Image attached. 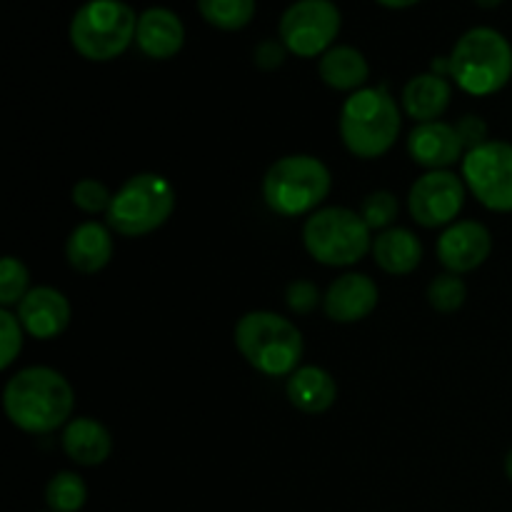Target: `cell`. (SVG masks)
<instances>
[{"label": "cell", "mask_w": 512, "mask_h": 512, "mask_svg": "<svg viewBox=\"0 0 512 512\" xmlns=\"http://www.w3.org/2000/svg\"><path fill=\"white\" fill-rule=\"evenodd\" d=\"M3 410L20 433L48 435L63 430L73 420L75 390L60 370L28 365L5 383Z\"/></svg>", "instance_id": "cell-1"}, {"label": "cell", "mask_w": 512, "mask_h": 512, "mask_svg": "<svg viewBox=\"0 0 512 512\" xmlns=\"http://www.w3.org/2000/svg\"><path fill=\"white\" fill-rule=\"evenodd\" d=\"M135 45L153 60H170L183 50L185 25L175 10L165 5H150L138 15Z\"/></svg>", "instance_id": "cell-16"}, {"label": "cell", "mask_w": 512, "mask_h": 512, "mask_svg": "<svg viewBox=\"0 0 512 512\" xmlns=\"http://www.w3.org/2000/svg\"><path fill=\"white\" fill-rule=\"evenodd\" d=\"M468 193L493 213H512V143L488 140L468 150L460 163Z\"/></svg>", "instance_id": "cell-9"}, {"label": "cell", "mask_w": 512, "mask_h": 512, "mask_svg": "<svg viewBox=\"0 0 512 512\" xmlns=\"http://www.w3.org/2000/svg\"><path fill=\"white\" fill-rule=\"evenodd\" d=\"M380 5H385V8H395V10H400V8H410V5H415V3H420V0H378Z\"/></svg>", "instance_id": "cell-33"}, {"label": "cell", "mask_w": 512, "mask_h": 512, "mask_svg": "<svg viewBox=\"0 0 512 512\" xmlns=\"http://www.w3.org/2000/svg\"><path fill=\"white\" fill-rule=\"evenodd\" d=\"M505 475H508V480L512 483V448L508 450V455H505Z\"/></svg>", "instance_id": "cell-34"}, {"label": "cell", "mask_w": 512, "mask_h": 512, "mask_svg": "<svg viewBox=\"0 0 512 512\" xmlns=\"http://www.w3.org/2000/svg\"><path fill=\"white\" fill-rule=\"evenodd\" d=\"M25 330L15 310L0 308V370H10L18 355L23 353Z\"/></svg>", "instance_id": "cell-29"}, {"label": "cell", "mask_w": 512, "mask_h": 512, "mask_svg": "<svg viewBox=\"0 0 512 512\" xmlns=\"http://www.w3.org/2000/svg\"><path fill=\"white\" fill-rule=\"evenodd\" d=\"M15 315L30 338L55 340L68 330L73 308L63 290L53 285H38V288H30V293L20 300Z\"/></svg>", "instance_id": "cell-14"}, {"label": "cell", "mask_w": 512, "mask_h": 512, "mask_svg": "<svg viewBox=\"0 0 512 512\" xmlns=\"http://www.w3.org/2000/svg\"><path fill=\"white\" fill-rule=\"evenodd\" d=\"M450 78L463 93L488 98L512 78V45L500 30L475 25L455 40L448 55Z\"/></svg>", "instance_id": "cell-4"}, {"label": "cell", "mask_w": 512, "mask_h": 512, "mask_svg": "<svg viewBox=\"0 0 512 512\" xmlns=\"http://www.w3.org/2000/svg\"><path fill=\"white\" fill-rule=\"evenodd\" d=\"M285 395L290 405L305 415H323L338 400V383L320 365H300L285 378Z\"/></svg>", "instance_id": "cell-20"}, {"label": "cell", "mask_w": 512, "mask_h": 512, "mask_svg": "<svg viewBox=\"0 0 512 512\" xmlns=\"http://www.w3.org/2000/svg\"><path fill=\"white\" fill-rule=\"evenodd\" d=\"M370 255L383 273L403 278V275L415 273L423 263V243L410 228L395 225L383 233H375Z\"/></svg>", "instance_id": "cell-21"}, {"label": "cell", "mask_w": 512, "mask_h": 512, "mask_svg": "<svg viewBox=\"0 0 512 512\" xmlns=\"http://www.w3.org/2000/svg\"><path fill=\"white\" fill-rule=\"evenodd\" d=\"M175 205H178V190L165 175H130L113 193L105 223L115 235L145 238L173 218Z\"/></svg>", "instance_id": "cell-6"}, {"label": "cell", "mask_w": 512, "mask_h": 512, "mask_svg": "<svg viewBox=\"0 0 512 512\" xmlns=\"http://www.w3.org/2000/svg\"><path fill=\"white\" fill-rule=\"evenodd\" d=\"M425 298H428L430 308H433L435 313L453 315L458 313L465 305V300H468V285H465L463 275L440 273L430 280L428 290H425Z\"/></svg>", "instance_id": "cell-25"}, {"label": "cell", "mask_w": 512, "mask_h": 512, "mask_svg": "<svg viewBox=\"0 0 512 512\" xmlns=\"http://www.w3.org/2000/svg\"><path fill=\"white\" fill-rule=\"evenodd\" d=\"M88 503V485L73 470H60L45 485V505L50 512H80Z\"/></svg>", "instance_id": "cell-23"}, {"label": "cell", "mask_w": 512, "mask_h": 512, "mask_svg": "<svg viewBox=\"0 0 512 512\" xmlns=\"http://www.w3.org/2000/svg\"><path fill=\"white\" fill-rule=\"evenodd\" d=\"M340 28L343 15L333 0H293L278 23L280 40L298 58H320L333 48Z\"/></svg>", "instance_id": "cell-10"}, {"label": "cell", "mask_w": 512, "mask_h": 512, "mask_svg": "<svg viewBox=\"0 0 512 512\" xmlns=\"http://www.w3.org/2000/svg\"><path fill=\"white\" fill-rule=\"evenodd\" d=\"M258 0H198L205 23L218 30H240L255 18Z\"/></svg>", "instance_id": "cell-24"}, {"label": "cell", "mask_w": 512, "mask_h": 512, "mask_svg": "<svg viewBox=\"0 0 512 512\" xmlns=\"http://www.w3.org/2000/svg\"><path fill=\"white\" fill-rule=\"evenodd\" d=\"M48 512H50V510H48Z\"/></svg>", "instance_id": "cell-36"}, {"label": "cell", "mask_w": 512, "mask_h": 512, "mask_svg": "<svg viewBox=\"0 0 512 512\" xmlns=\"http://www.w3.org/2000/svg\"><path fill=\"white\" fill-rule=\"evenodd\" d=\"M330 190V168L308 153L283 155L263 175V200L280 218H308L323 208Z\"/></svg>", "instance_id": "cell-5"}, {"label": "cell", "mask_w": 512, "mask_h": 512, "mask_svg": "<svg viewBox=\"0 0 512 512\" xmlns=\"http://www.w3.org/2000/svg\"><path fill=\"white\" fill-rule=\"evenodd\" d=\"M358 213L363 215L373 233H383V230L395 228V220L400 215V200L390 190H373L363 198Z\"/></svg>", "instance_id": "cell-27"}, {"label": "cell", "mask_w": 512, "mask_h": 512, "mask_svg": "<svg viewBox=\"0 0 512 512\" xmlns=\"http://www.w3.org/2000/svg\"><path fill=\"white\" fill-rule=\"evenodd\" d=\"M453 100V85L445 75L433 73H418L403 85L400 93V108H403L405 118L418 123H430V120H440L445 110L450 108Z\"/></svg>", "instance_id": "cell-19"}, {"label": "cell", "mask_w": 512, "mask_h": 512, "mask_svg": "<svg viewBox=\"0 0 512 512\" xmlns=\"http://www.w3.org/2000/svg\"><path fill=\"white\" fill-rule=\"evenodd\" d=\"M135 30L138 13L125 0H85L70 18L68 38L80 58L108 63L135 43Z\"/></svg>", "instance_id": "cell-8"}, {"label": "cell", "mask_w": 512, "mask_h": 512, "mask_svg": "<svg viewBox=\"0 0 512 512\" xmlns=\"http://www.w3.org/2000/svg\"><path fill=\"white\" fill-rule=\"evenodd\" d=\"M285 305L293 315H313L315 310L323 308V293L313 280L298 278L285 288Z\"/></svg>", "instance_id": "cell-30"}, {"label": "cell", "mask_w": 512, "mask_h": 512, "mask_svg": "<svg viewBox=\"0 0 512 512\" xmlns=\"http://www.w3.org/2000/svg\"><path fill=\"white\" fill-rule=\"evenodd\" d=\"M493 253V233L480 220H455L453 225L443 228L438 243H435V255L443 265L445 273L465 275L478 270L480 265L488 263Z\"/></svg>", "instance_id": "cell-12"}, {"label": "cell", "mask_w": 512, "mask_h": 512, "mask_svg": "<svg viewBox=\"0 0 512 512\" xmlns=\"http://www.w3.org/2000/svg\"><path fill=\"white\" fill-rule=\"evenodd\" d=\"M108 223L100 220H83L70 230L65 240V260L80 275H95L105 270L113 260L115 240Z\"/></svg>", "instance_id": "cell-17"}, {"label": "cell", "mask_w": 512, "mask_h": 512, "mask_svg": "<svg viewBox=\"0 0 512 512\" xmlns=\"http://www.w3.org/2000/svg\"><path fill=\"white\" fill-rule=\"evenodd\" d=\"M30 293V270L15 255L0 260V308H18L20 300Z\"/></svg>", "instance_id": "cell-26"}, {"label": "cell", "mask_w": 512, "mask_h": 512, "mask_svg": "<svg viewBox=\"0 0 512 512\" xmlns=\"http://www.w3.org/2000/svg\"><path fill=\"white\" fill-rule=\"evenodd\" d=\"M373 230L363 215L343 205H323L303 223V248L325 268H353L373 250Z\"/></svg>", "instance_id": "cell-7"}, {"label": "cell", "mask_w": 512, "mask_h": 512, "mask_svg": "<svg viewBox=\"0 0 512 512\" xmlns=\"http://www.w3.org/2000/svg\"><path fill=\"white\" fill-rule=\"evenodd\" d=\"M240 358L265 378H288L300 368L305 340L298 325L273 310H250L233 328Z\"/></svg>", "instance_id": "cell-3"}, {"label": "cell", "mask_w": 512, "mask_h": 512, "mask_svg": "<svg viewBox=\"0 0 512 512\" xmlns=\"http://www.w3.org/2000/svg\"><path fill=\"white\" fill-rule=\"evenodd\" d=\"M60 448L70 463L80 468H98L113 455V435L100 420L78 415L60 430Z\"/></svg>", "instance_id": "cell-18"}, {"label": "cell", "mask_w": 512, "mask_h": 512, "mask_svg": "<svg viewBox=\"0 0 512 512\" xmlns=\"http://www.w3.org/2000/svg\"><path fill=\"white\" fill-rule=\"evenodd\" d=\"M405 148H408L410 160L425 170H450L465 158V145L458 128L445 120L415 125L405 140Z\"/></svg>", "instance_id": "cell-15"}, {"label": "cell", "mask_w": 512, "mask_h": 512, "mask_svg": "<svg viewBox=\"0 0 512 512\" xmlns=\"http://www.w3.org/2000/svg\"><path fill=\"white\" fill-rule=\"evenodd\" d=\"M468 200L463 178L453 170H425L408 190V213L420 228H448Z\"/></svg>", "instance_id": "cell-11"}, {"label": "cell", "mask_w": 512, "mask_h": 512, "mask_svg": "<svg viewBox=\"0 0 512 512\" xmlns=\"http://www.w3.org/2000/svg\"><path fill=\"white\" fill-rule=\"evenodd\" d=\"M285 55H288V48L283 45V40H263V43L255 45L253 50V58H255V65H258L260 70H275L280 68V65L285 63Z\"/></svg>", "instance_id": "cell-32"}, {"label": "cell", "mask_w": 512, "mask_h": 512, "mask_svg": "<svg viewBox=\"0 0 512 512\" xmlns=\"http://www.w3.org/2000/svg\"><path fill=\"white\" fill-rule=\"evenodd\" d=\"M403 115V108L385 85H365L350 93L340 108V140L355 158L378 160L398 143Z\"/></svg>", "instance_id": "cell-2"}, {"label": "cell", "mask_w": 512, "mask_h": 512, "mask_svg": "<svg viewBox=\"0 0 512 512\" xmlns=\"http://www.w3.org/2000/svg\"><path fill=\"white\" fill-rule=\"evenodd\" d=\"M475 3H478L480 8H498V5L503 3V0H475Z\"/></svg>", "instance_id": "cell-35"}, {"label": "cell", "mask_w": 512, "mask_h": 512, "mask_svg": "<svg viewBox=\"0 0 512 512\" xmlns=\"http://www.w3.org/2000/svg\"><path fill=\"white\" fill-rule=\"evenodd\" d=\"M70 200H73L75 208L85 215H100L108 213L110 200H113V193L108 190V185L100 183L95 178H80L78 183L70 190Z\"/></svg>", "instance_id": "cell-28"}, {"label": "cell", "mask_w": 512, "mask_h": 512, "mask_svg": "<svg viewBox=\"0 0 512 512\" xmlns=\"http://www.w3.org/2000/svg\"><path fill=\"white\" fill-rule=\"evenodd\" d=\"M380 303V288L370 275L343 273L323 293V313L330 323L353 325L370 318Z\"/></svg>", "instance_id": "cell-13"}, {"label": "cell", "mask_w": 512, "mask_h": 512, "mask_svg": "<svg viewBox=\"0 0 512 512\" xmlns=\"http://www.w3.org/2000/svg\"><path fill=\"white\" fill-rule=\"evenodd\" d=\"M455 128H458L460 140H463L465 153H468V150H473V148H478V145L488 143V140H490L488 123H485V120L480 118V115H473V113L463 115V118H460L458 123H455Z\"/></svg>", "instance_id": "cell-31"}, {"label": "cell", "mask_w": 512, "mask_h": 512, "mask_svg": "<svg viewBox=\"0 0 512 512\" xmlns=\"http://www.w3.org/2000/svg\"><path fill=\"white\" fill-rule=\"evenodd\" d=\"M318 75L330 90L338 93H355L365 88L370 78V63L355 45L335 43L325 50L318 60Z\"/></svg>", "instance_id": "cell-22"}]
</instances>
